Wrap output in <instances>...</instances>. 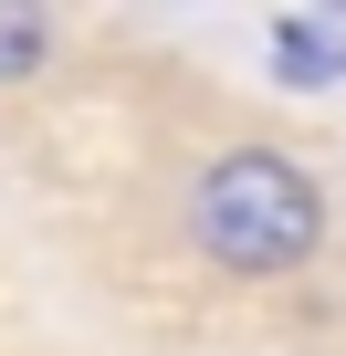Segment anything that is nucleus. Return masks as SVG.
I'll list each match as a JSON object with an SVG mask.
<instances>
[{
	"instance_id": "obj_1",
	"label": "nucleus",
	"mask_w": 346,
	"mask_h": 356,
	"mask_svg": "<svg viewBox=\"0 0 346 356\" xmlns=\"http://www.w3.org/2000/svg\"><path fill=\"white\" fill-rule=\"evenodd\" d=\"M189 241L221 273H294L325 241V200H315V178L283 147H231L189 189Z\"/></svg>"
},
{
	"instance_id": "obj_2",
	"label": "nucleus",
	"mask_w": 346,
	"mask_h": 356,
	"mask_svg": "<svg viewBox=\"0 0 346 356\" xmlns=\"http://www.w3.org/2000/svg\"><path fill=\"white\" fill-rule=\"evenodd\" d=\"M273 63H283L294 84H336V74H346V42H336L325 22H273Z\"/></svg>"
},
{
	"instance_id": "obj_3",
	"label": "nucleus",
	"mask_w": 346,
	"mask_h": 356,
	"mask_svg": "<svg viewBox=\"0 0 346 356\" xmlns=\"http://www.w3.org/2000/svg\"><path fill=\"white\" fill-rule=\"evenodd\" d=\"M42 53H53V22H42V11H11V0H0V84H22Z\"/></svg>"
}]
</instances>
